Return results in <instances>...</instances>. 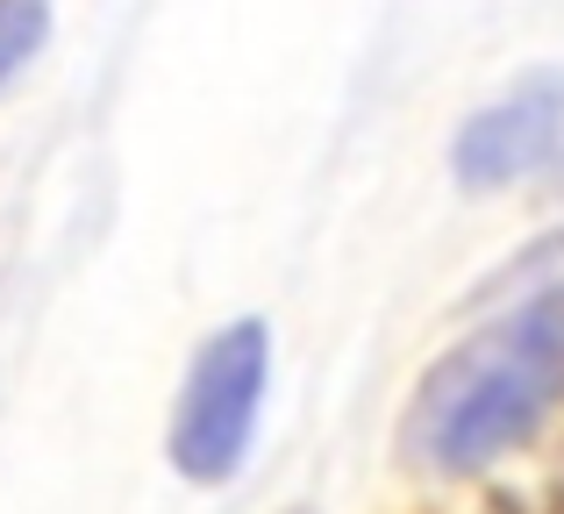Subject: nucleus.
<instances>
[{"instance_id":"nucleus-1","label":"nucleus","mask_w":564,"mask_h":514,"mask_svg":"<svg viewBox=\"0 0 564 514\" xmlns=\"http://www.w3.org/2000/svg\"><path fill=\"white\" fill-rule=\"evenodd\" d=\"M564 407V293L486 307V321L422 372L408 401V458L422 472L471 479L529 450Z\"/></svg>"},{"instance_id":"nucleus-6","label":"nucleus","mask_w":564,"mask_h":514,"mask_svg":"<svg viewBox=\"0 0 564 514\" xmlns=\"http://www.w3.org/2000/svg\"><path fill=\"white\" fill-rule=\"evenodd\" d=\"M551 172H557V179H564V151H557V165H551Z\"/></svg>"},{"instance_id":"nucleus-3","label":"nucleus","mask_w":564,"mask_h":514,"mask_svg":"<svg viewBox=\"0 0 564 514\" xmlns=\"http://www.w3.org/2000/svg\"><path fill=\"white\" fill-rule=\"evenodd\" d=\"M557 151H564V65H543L457 122L451 179L465 194H508V186L551 172Z\"/></svg>"},{"instance_id":"nucleus-2","label":"nucleus","mask_w":564,"mask_h":514,"mask_svg":"<svg viewBox=\"0 0 564 514\" xmlns=\"http://www.w3.org/2000/svg\"><path fill=\"white\" fill-rule=\"evenodd\" d=\"M264 393H272V329L258 315L207 329L180 379L172 429H165V458L186 486H229L243 472L264 422Z\"/></svg>"},{"instance_id":"nucleus-4","label":"nucleus","mask_w":564,"mask_h":514,"mask_svg":"<svg viewBox=\"0 0 564 514\" xmlns=\"http://www.w3.org/2000/svg\"><path fill=\"white\" fill-rule=\"evenodd\" d=\"M529 293H564V229H543L536 243H522L500 272L479 278V293H471V307H508V300H529Z\"/></svg>"},{"instance_id":"nucleus-5","label":"nucleus","mask_w":564,"mask_h":514,"mask_svg":"<svg viewBox=\"0 0 564 514\" xmlns=\"http://www.w3.org/2000/svg\"><path fill=\"white\" fill-rule=\"evenodd\" d=\"M51 22H57L51 0H0V94H8V86L43 57Z\"/></svg>"}]
</instances>
